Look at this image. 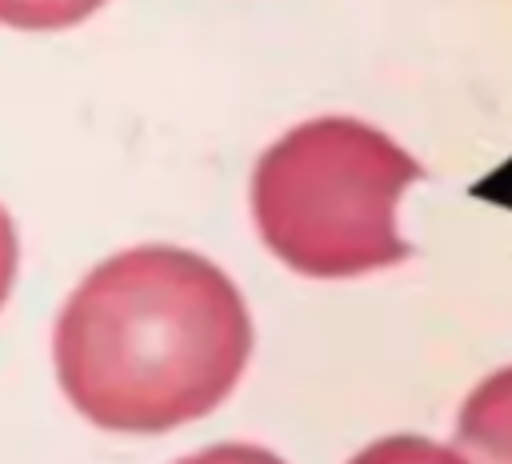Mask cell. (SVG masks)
I'll return each instance as SVG.
<instances>
[{"label":"cell","instance_id":"obj_2","mask_svg":"<svg viewBox=\"0 0 512 464\" xmlns=\"http://www.w3.org/2000/svg\"><path fill=\"white\" fill-rule=\"evenodd\" d=\"M420 176L424 168L380 128L320 116L260 156L252 216L288 268L320 280L364 276L412 252L396 228V204Z\"/></svg>","mask_w":512,"mask_h":464},{"label":"cell","instance_id":"obj_4","mask_svg":"<svg viewBox=\"0 0 512 464\" xmlns=\"http://www.w3.org/2000/svg\"><path fill=\"white\" fill-rule=\"evenodd\" d=\"M104 0H0V24L28 28V32H52L80 24L92 16Z\"/></svg>","mask_w":512,"mask_h":464},{"label":"cell","instance_id":"obj_7","mask_svg":"<svg viewBox=\"0 0 512 464\" xmlns=\"http://www.w3.org/2000/svg\"><path fill=\"white\" fill-rule=\"evenodd\" d=\"M16 256H20V248H16V228H12L8 212L0 208V304H4V300H8V292H12Z\"/></svg>","mask_w":512,"mask_h":464},{"label":"cell","instance_id":"obj_5","mask_svg":"<svg viewBox=\"0 0 512 464\" xmlns=\"http://www.w3.org/2000/svg\"><path fill=\"white\" fill-rule=\"evenodd\" d=\"M348 464H468L456 448H444L424 436H384L360 448Z\"/></svg>","mask_w":512,"mask_h":464},{"label":"cell","instance_id":"obj_1","mask_svg":"<svg viewBox=\"0 0 512 464\" xmlns=\"http://www.w3.org/2000/svg\"><path fill=\"white\" fill-rule=\"evenodd\" d=\"M248 352L240 288L212 260L168 244L96 264L52 336L64 396L112 432H168L208 416L236 388Z\"/></svg>","mask_w":512,"mask_h":464},{"label":"cell","instance_id":"obj_6","mask_svg":"<svg viewBox=\"0 0 512 464\" xmlns=\"http://www.w3.org/2000/svg\"><path fill=\"white\" fill-rule=\"evenodd\" d=\"M180 464H284V460L256 444H212L196 456H184Z\"/></svg>","mask_w":512,"mask_h":464},{"label":"cell","instance_id":"obj_3","mask_svg":"<svg viewBox=\"0 0 512 464\" xmlns=\"http://www.w3.org/2000/svg\"><path fill=\"white\" fill-rule=\"evenodd\" d=\"M456 452L468 464H512V368L468 392L456 420Z\"/></svg>","mask_w":512,"mask_h":464}]
</instances>
